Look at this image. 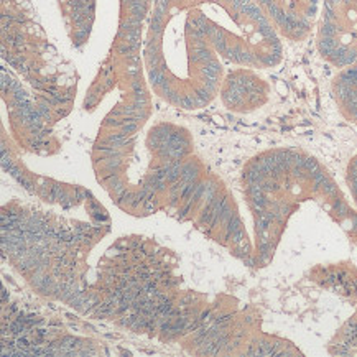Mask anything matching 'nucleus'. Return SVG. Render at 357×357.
<instances>
[{
  "mask_svg": "<svg viewBox=\"0 0 357 357\" xmlns=\"http://www.w3.org/2000/svg\"><path fill=\"white\" fill-rule=\"evenodd\" d=\"M185 0H158L143 45L153 92L173 107L201 109L219 94L222 64Z\"/></svg>",
  "mask_w": 357,
  "mask_h": 357,
  "instance_id": "1",
  "label": "nucleus"
},
{
  "mask_svg": "<svg viewBox=\"0 0 357 357\" xmlns=\"http://www.w3.org/2000/svg\"><path fill=\"white\" fill-rule=\"evenodd\" d=\"M219 56L241 66L270 68L281 56L275 28L250 0H185Z\"/></svg>",
  "mask_w": 357,
  "mask_h": 357,
  "instance_id": "2",
  "label": "nucleus"
},
{
  "mask_svg": "<svg viewBox=\"0 0 357 357\" xmlns=\"http://www.w3.org/2000/svg\"><path fill=\"white\" fill-rule=\"evenodd\" d=\"M69 40L74 46H82L89 40L94 22V0H61Z\"/></svg>",
  "mask_w": 357,
  "mask_h": 357,
  "instance_id": "3",
  "label": "nucleus"
}]
</instances>
